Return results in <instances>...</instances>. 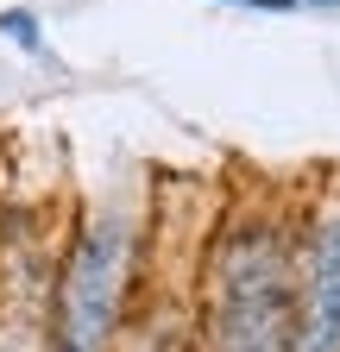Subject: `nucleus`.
I'll return each mask as SVG.
<instances>
[{"mask_svg": "<svg viewBox=\"0 0 340 352\" xmlns=\"http://www.w3.org/2000/svg\"><path fill=\"white\" fill-rule=\"evenodd\" d=\"M227 7H252V13H284L290 0H227Z\"/></svg>", "mask_w": 340, "mask_h": 352, "instance_id": "obj_5", "label": "nucleus"}, {"mask_svg": "<svg viewBox=\"0 0 340 352\" xmlns=\"http://www.w3.org/2000/svg\"><path fill=\"white\" fill-rule=\"evenodd\" d=\"M126 271H133V233L126 220H95L76 239L63 283H57V352H107Z\"/></svg>", "mask_w": 340, "mask_h": 352, "instance_id": "obj_1", "label": "nucleus"}, {"mask_svg": "<svg viewBox=\"0 0 340 352\" xmlns=\"http://www.w3.org/2000/svg\"><path fill=\"white\" fill-rule=\"evenodd\" d=\"M309 7H340V0H309Z\"/></svg>", "mask_w": 340, "mask_h": 352, "instance_id": "obj_6", "label": "nucleus"}, {"mask_svg": "<svg viewBox=\"0 0 340 352\" xmlns=\"http://www.w3.org/2000/svg\"><path fill=\"white\" fill-rule=\"evenodd\" d=\"M290 352H340V220H328L309 264L303 321L290 333Z\"/></svg>", "mask_w": 340, "mask_h": 352, "instance_id": "obj_3", "label": "nucleus"}, {"mask_svg": "<svg viewBox=\"0 0 340 352\" xmlns=\"http://www.w3.org/2000/svg\"><path fill=\"white\" fill-rule=\"evenodd\" d=\"M290 296H284V258L271 233H246L227 252L221 277V346L227 352H290Z\"/></svg>", "mask_w": 340, "mask_h": 352, "instance_id": "obj_2", "label": "nucleus"}, {"mask_svg": "<svg viewBox=\"0 0 340 352\" xmlns=\"http://www.w3.org/2000/svg\"><path fill=\"white\" fill-rule=\"evenodd\" d=\"M0 32H7L19 51H45V32H38V19L25 7H7V13H0Z\"/></svg>", "mask_w": 340, "mask_h": 352, "instance_id": "obj_4", "label": "nucleus"}]
</instances>
